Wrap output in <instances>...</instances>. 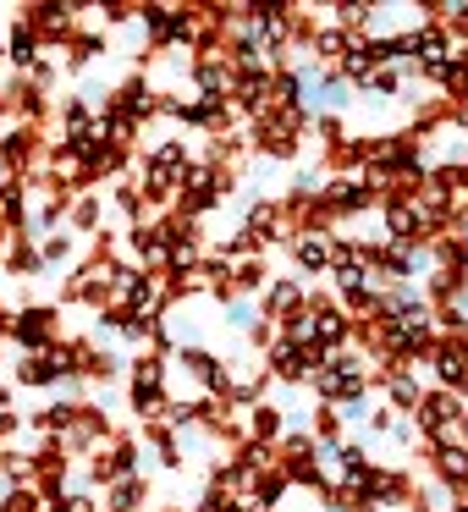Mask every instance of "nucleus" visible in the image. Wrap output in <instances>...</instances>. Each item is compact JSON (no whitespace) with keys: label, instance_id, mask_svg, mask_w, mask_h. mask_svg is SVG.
<instances>
[{"label":"nucleus","instance_id":"nucleus-1","mask_svg":"<svg viewBox=\"0 0 468 512\" xmlns=\"http://www.w3.org/2000/svg\"><path fill=\"white\" fill-rule=\"evenodd\" d=\"M166 408H171V397H166V364H160L155 353L133 358V413H138V419H160Z\"/></svg>","mask_w":468,"mask_h":512},{"label":"nucleus","instance_id":"nucleus-2","mask_svg":"<svg viewBox=\"0 0 468 512\" xmlns=\"http://www.w3.org/2000/svg\"><path fill=\"white\" fill-rule=\"evenodd\" d=\"M177 364H182V375H188L193 386L204 391V397H215V391H232V375H226V364L210 353V347H199V342L177 347Z\"/></svg>","mask_w":468,"mask_h":512},{"label":"nucleus","instance_id":"nucleus-3","mask_svg":"<svg viewBox=\"0 0 468 512\" xmlns=\"http://www.w3.org/2000/svg\"><path fill=\"white\" fill-rule=\"evenodd\" d=\"M6 331H12V342L23 347L28 358H34V353H50V347H56V309L34 303V309H23L12 325H6Z\"/></svg>","mask_w":468,"mask_h":512},{"label":"nucleus","instance_id":"nucleus-4","mask_svg":"<svg viewBox=\"0 0 468 512\" xmlns=\"http://www.w3.org/2000/svg\"><path fill=\"white\" fill-rule=\"evenodd\" d=\"M457 419H463V397H457V391H424V402L413 408V424H419L424 441H435L441 430H452Z\"/></svg>","mask_w":468,"mask_h":512},{"label":"nucleus","instance_id":"nucleus-5","mask_svg":"<svg viewBox=\"0 0 468 512\" xmlns=\"http://www.w3.org/2000/svg\"><path fill=\"white\" fill-rule=\"evenodd\" d=\"M287 226H292V215L281 210V204H270V199H259L254 210H248V221H243V232L254 237L259 248H270V243H287Z\"/></svg>","mask_w":468,"mask_h":512},{"label":"nucleus","instance_id":"nucleus-6","mask_svg":"<svg viewBox=\"0 0 468 512\" xmlns=\"http://www.w3.org/2000/svg\"><path fill=\"white\" fill-rule=\"evenodd\" d=\"M353 342V320H347L336 303H325V309H314V347H320L325 358L342 353V347Z\"/></svg>","mask_w":468,"mask_h":512},{"label":"nucleus","instance_id":"nucleus-7","mask_svg":"<svg viewBox=\"0 0 468 512\" xmlns=\"http://www.w3.org/2000/svg\"><path fill=\"white\" fill-rule=\"evenodd\" d=\"M298 309H309V292H303L298 281H270L265 287V309L259 314H265L270 325H281L287 314H298Z\"/></svg>","mask_w":468,"mask_h":512},{"label":"nucleus","instance_id":"nucleus-8","mask_svg":"<svg viewBox=\"0 0 468 512\" xmlns=\"http://www.w3.org/2000/svg\"><path fill=\"white\" fill-rule=\"evenodd\" d=\"M6 50H12V67H17V72H34L45 39H39V28L23 17V23H12V34H6Z\"/></svg>","mask_w":468,"mask_h":512},{"label":"nucleus","instance_id":"nucleus-9","mask_svg":"<svg viewBox=\"0 0 468 512\" xmlns=\"http://www.w3.org/2000/svg\"><path fill=\"white\" fill-rule=\"evenodd\" d=\"M28 155H34V122H17L0 133V166L6 171H23Z\"/></svg>","mask_w":468,"mask_h":512},{"label":"nucleus","instance_id":"nucleus-10","mask_svg":"<svg viewBox=\"0 0 468 512\" xmlns=\"http://www.w3.org/2000/svg\"><path fill=\"white\" fill-rule=\"evenodd\" d=\"M292 259H298L309 276H320V270H331V237L325 232H309V237H298L292 243Z\"/></svg>","mask_w":468,"mask_h":512},{"label":"nucleus","instance_id":"nucleus-11","mask_svg":"<svg viewBox=\"0 0 468 512\" xmlns=\"http://www.w3.org/2000/svg\"><path fill=\"white\" fill-rule=\"evenodd\" d=\"M386 391H391V402H397L402 413H413V408L424 402V386L408 375V369H391V375H386Z\"/></svg>","mask_w":468,"mask_h":512},{"label":"nucleus","instance_id":"nucleus-12","mask_svg":"<svg viewBox=\"0 0 468 512\" xmlns=\"http://www.w3.org/2000/svg\"><path fill=\"white\" fill-rule=\"evenodd\" d=\"M105 507H111V512H138V507H144V479H116V485H111V496H105Z\"/></svg>","mask_w":468,"mask_h":512},{"label":"nucleus","instance_id":"nucleus-13","mask_svg":"<svg viewBox=\"0 0 468 512\" xmlns=\"http://www.w3.org/2000/svg\"><path fill=\"white\" fill-rule=\"evenodd\" d=\"M248 430H254V441H276L281 435V408H270V402H254V413H248Z\"/></svg>","mask_w":468,"mask_h":512},{"label":"nucleus","instance_id":"nucleus-14","mask_svg":"<svg viewBox=\"0 0 468 512\" xmlns=\"http://www.w3.org/2000/svg\"><path fill=\"white\" fill-rule=\"evenodd\" d=\"M435 468H441L446 490L463 485V479H468V452H463V446H452V452H435Z\"/></svg>","mask_w":468,"mask_h":512},{"label":"nucleus","instance_id":"nucleus-15","mask_svg":"<svg viewBox=\"0 0 468 512\" xmlns=\"http://www.w3.org/2000/svg\"><path fill=\"white\" fill-rule=\"evenodd\" d=\"M67 259H72V237H56V232H50L45 243H39V265H45V276H50L56 265H67Z\"/></svg>","mask_w":468,"mask_h":512},{"label":"nucleus","instance_id":"nucleus-16","mask_svg":"<svg viewBox=\"0 0 468 512\" xmlns=\"http://www.w3.org/2000/svg\"><path fill=\"white\" fill-rule=\"evenodd\" d=\"M72 226H78V232H94V226H100V199H94V193L72 204Z\"/></svg>","mask_w":468,"mask_h":512},{"label":"nucleus","instance_id":"nucleus-17","mask_svg":"<svg viewBox=\"0 0 468 512\" xmlns=\"http://www.w3.org/2000/svg\"><path fill=\"white\" fill-rule=\"evenodd\" d=\"M237 292H259L265 287V265H259V259H248V265H237V281H232Z\"/></svg>","mask_w":468,"mask_h":512},{"label":"nucleus","instance_id":"nucleus-18","mask_svg":"<svg viewBox=\"0 0 468 512\" xmlns=\"http://www.w3.org/2000/svg\"><path fill=\"white\" fill-rule=\"evenodd\" d=\"M369 94H402V72L380 67V72H375V83H369Z\"/></svg>","mask_w":468,"mask_h":512},{"label":"nucleus","instance_id":"nucleus-19","mask_svg":"<svg viewBox=\"0 0 468 512\" xmlns=\"http://www.w3.org/2000/svg\"><path fill=\"white\" fill-rule=\"evenodd\" d=\"M457 435H463V452H468V413H463V424H457Z\"/></svg>","mask_w":468,"mask_h":512}]
</instances>
